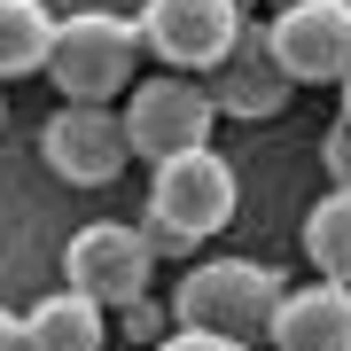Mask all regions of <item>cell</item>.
<instances>
[{"mask_svg":"<svg viewBox=\"0 0 351 351\" xmlns=\"http://www.w3.org/2000/svg\"><path fill=\"white\" fill-rule=\"evenodd\" d=\"M0 351H24V313H8V304H0Z\"/></svg>","mask_w":351,"mask_h":351,"instance_id":"cell-17","label":"cell"},{"mask_svg":"<svg viewBox=\"0 0 351 351\" xmlns=\"http://www.w3.org/2000/svg\"><path fill=\"white\" fill-rule=\"evenodd\" d=\"M117 133H125V156H188V149H211L219 133V110L203 94V78H180V71H156V78H133L125 101H117Z\"/></svg>","mask_w":351,"mask_h":351,"instance_id":"cell-3","label":"cell"},{"mask_svg":"<svg viewBox=\"0 0 351 351\" xmlns=\"http://www.w3.org/2000/svg\"><path fill=\"white\" fill-rule=\"evenodd\" d=\"M0 117H8V110H0Z\"/></svg>","mask_w":351,"mask_h":351,"instance_id":"cell-21","label":"cell"},{"mask_svg":"<svg viewBox=\"0 0 351 351\" xmlns=\"http://www.w3.org/2000/svg\"><path fill=\"white\" fill-rule=\"evenodd\" d=\"M281 8H297V0H281Z\"/></svg>","mask_w":351,"mask_h":351,"instance_id":"cell-19","label":"cell"},{"mask_svg":"<svg viewBox=\"0 0 351 351\" xmlns=\"http://www.w3.org/2000/svg\"><path fill=\"white\" fill-rule=\"evenodd\" d=\"M117 328H125V343H164V336H172V320H164V304L156 297H133V304H117Z\"/></svg>","mask_w":351,"mask_h":351,"instance_id":"cell-14","label":"cell"},{"mask_svg":"<svg viewBox=\"0 0 351 351\" xmlns=\"http://www.w3.org/2000/svg\"><path fill=\"white\" fill-rule=\"evenodd\" d=\"M156 351H242V343H219V336H180V328H172Z\"/></svg>","mask_w":351,"mask_h":351,"instance_id":"cell-16","label":"cell"},{"mask_svg":"<svg viewBox=\"0 0 351 351\" xmlns=\"http://www.w3.org/2000/svg\"><path fill=\"white\" fill-rule=\"evenodd\" d=\"M304 258H313L320 281L351 289V195L343 188H328L313 211H304Z\"/></svg>","mask_w":351,"mask_h":351,"instance_id":"cell-13","label":"cell"},{"mask_svg":"<svg viewBox=\"0 0 351 351\" xmlns=\"http://www.w3.org/2000/svg\"><path fill=\"white\" fill-rule=\"evenodd\" d=\"M101 343H110V313L71 289H55L24 313V351H101Z\"/></svg>","mask_w":351,"mask_h":351,"instance_id":"cell-11","label":"cell"},{"mask_svg":"<svg viewBox=\"0 0 351 351\" xmlns=\"http://www.w3.org/2000/svg\"><path fill=\"white\" fill-rule=\"evenodd\" d=\"M336 94H343V117H336V125H351V78H343V86H336Z\"/></svg>","mask_w":351,"mask_h":351,"instance_id":"cell-18","label":"cell"},{"mask_svg":"<svg viewBox=\"0 0 351 351\" xmlns=\"http://www.w3.org/2000/svg\"><path fill=\"white\" fill-rule=\"evenodd\" d=\"M141 71V32L133 16H110V8H78V16H55V47H47V71L63 101H86V110H117Z\"/></svg>","mask_w":351,"mask_h":351,"instance_id":"cell-2","label":"cell"},{"mask_svg":"<svg viewBox=\"0 0 351 351\" xmlns=\"http://www.w3.org/2000/svg\"><path fill=\"white\" fill-rule=\"evenodd\" d=\"M149 274H156V265H149V250H141V234L125 219H86L63 242V289L86 297V304H101V313L149 297Z\"/></svg>","mask_w":351,"mask_h":351,"instance_id":"cell-6","label":"cell"},{"mask_svg":"<svg viewBox=\"0 0 351 351\" xmlns=\"http://www.w3.org/2000/svg\"><path fill=\"white\" fill-rule=\"evenodd\" d=\"M203 94H211V110L219 117H281L289 110V78H281V63H274V47H265V24H242L234 32V47L219 55L211 71H203Z\"/></svg>","mask_w":351,"mask_h":351,"instance_id":"cell-9","label":"cell"},{"mask_svg":"<svg viewBox=\"0 0 351 351\" xmlns=\"http://www.w3.org/2000/svg\"><path fill=\"white\" fill-rule=\"evenodd\" d=\"M234 195H242V180H234V164H226L219 149H188V156L149 164V219L172 226V234L195 242V250L234 226Z\"/></svg>","mask_w":351,"mask_h":351,"instance_id":"cell-4","label":"cell"},{"mask_svg":"<svg viewBox=\"0 0 351 351\" xmlns=\"http://www.w3.org/2000/svg\"><path fill=\"white\" fill-rule=\"evenodd\" d=\"M281 289L289 281L274 274V265H258V258H203V265L180 274L164 320H172L180 336H219V343L258 351L265 343V320H274V304H281Z\"/></svg>","mask_w":351,"mask_h":351,"instance_id":"cell-1","label":"cell"},{"mask_svg":"<svg viewBox=\"0 0 351 351\" xmlns=\"http://www.w3.org/2000/svg\"><path fill=\"white\" fill-rule=\"evenodd\" d=\"M39 156H47V172L71 180V188H110V180L125 172V133H117V110L55 101V117L39 125Z\"/></svg>","mask_w":351,"mask_h":351,"instance_id":"cell-8","label":"cell"},{"mask_svg":"<svg viewBox=\"0 0 351 351\" xmlns=\"http://www.w3.org/2000/svg\"><path fill=\"white\" fill-rule=\"evenodd\" d=\"M265 47L289 86H343L351 78V0H297L265 24Z\"/></svg>","mask_w":351,"mask_h":351,"instance_id":"cell-7","label":"cell"},{"mask_svg":"<svg viewBox=\"0 0 351 351\" xmlns=\"http://www.w3.org/2000/svg\"><path fill=\"white\" fill-rule=\"evenodd\" d=\"M274 351H351V289L313 281V289H281L274 320H265Z\"/></svg>","mask_w":351,"mask_h":351,"instance_id":"cell-10","label":"cell"},{"mask_svg":"<svg viewBox=\"0 0 351 351\" xmlns=\"http://www.w3.org/2000/svg\"><path fill=\"white\" fill-rule=\"evenodd\" d=\"M234 8H250V0H234Z\"/></svg>","mask_w":351,"mask_h":351,"instance_id":"cell-20","label":"cell"},{"mask_svg":"<svg viewBox=\"0 0 351 351\" xmlns=\"http://www.w3.org/2000/svg\"><path fill=\"white\" fill-rule=\"evenodd\" d=\"M242 24H250V16H242L234 0H141V16H133L141 55H156V63L180 71V78H203L226 47H234Z\"/></svg>","mask_w":351,"mask_h":351,"instance_id":"cell-5","label":"cell"},{"mask_svg":"<svg viewBox=\"0 0 351 351\" xmlns=\"http://www.w3.org/2000/svg\"><path fill=\"white\" fill-rule=\"evenodd\" d=\"M320 156H328V180L351 195V125H336V133H328V149H320Z\"/></svg>","mask_w":351,"mask_h":351,"instance_id":"cell-15","label":"cell"},{"mask_svg":"<svg viewBox=\"0 0 351 351\" xmlns=\"http://www.w3.org/2000/svg\"><path fill=\"white\" fill-rule=\"evenodd\" d=\"M55 47V8L47 0H0V86L8 78H39Z\"/></svg>","mask_w":351,"mask_h":351,"instance_id":"cell-12","label":"cell"}]
</instances>
